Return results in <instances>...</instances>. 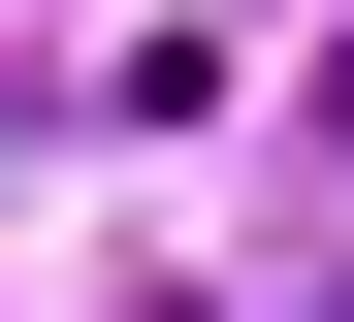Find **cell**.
<instances>
[{"label":"cell","instance_id":"obj_2","mask_svg":"<svg viewBox=\"0 0 354 322\" xmlns=\"http://www.w3.org/2000/svg\"><path fill=\"white\" fill-rule=\"evenodd\" d=\"M322 322H354V290H322Z\"/></svg>","mask_w":354,"mask_h":322},{"label":"cell","instance_id":"obj_1","mask_svg":"<svg viewBox=\"0 0 354 322\" xmlns=\"http://www.w3.org/2000/svg\"><path fill=\"white\" fill-rule=\"evenodd\" d=\"M129 322H194V290H129Z\"/></svg>","mask_w":354,"mask_h":322}]
</instances>
